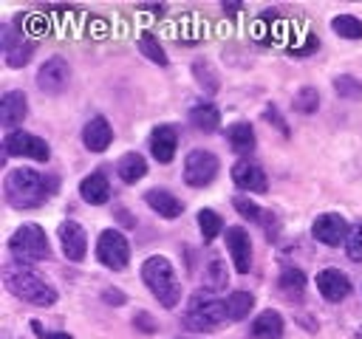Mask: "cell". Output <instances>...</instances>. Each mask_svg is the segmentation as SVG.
Masks as SVG:
<instances>
[{
	"mask_svg": "<svg viewBox=\"0 0 362 339\" xmlns=\"http://www.w3.org/2000/svg\"><path fill=\"white\" fill-rule=\"evenodd\" d=\"M54 192H57V178H48L31 167H17L3 181V195L11 209H37Z\"/></svg>",
	"mask_w": 362,
	"mask_h": 339,
	"instance_id": "1",
	"label": "cell"
},
{
	"mask_svg": "<svg viewBox=\"0 0 362 339\" xmlns=\"http://www.w3.org/2000/svg\"><path fill=\"white\" fill-rule=\"evenodd\" d=\"M3 285L17 299L40 305V308H48L57 302V288L48 280H42V274L37 268H31L28 263H20V260H11L3 266Z\"/></svg>",
	"mask_w": 362,
	"mask_h": 339,
	"instance_id": "2",
	"label": "cell"
},
{
	"mask_svg": "<svg viewBox=\"0 0 362 339\" xmlns=\"http://www.w3.org/2000/svg\"><path fill=\"white\" fill-rule=\"evenodd\" d=\"M141 280L150 288V294L161 302V308H175L181 302V282L167 257H161V254L147 257L141 263Z\"/></svg>",
	"mask_w": 362,
	"mask_h": 339,
	"instance_id": "3",
	"label": "cell"
},
{
	"mask_svg": "<svg viewBox=\"0 0 362 339\" xmlns=\"http://www.w3.org/2000/svg\"><path fill=\"white\" fill-rule=\"evenodd\" d=\"M229 319V311H226V302L223 299H212V297H204V294H195L189 299V308L187 314L181 316V325L192 333H215L221 331Z\"/></svg>",
	"mask_w": 362,
	"mask_h": 339,
	"instance_id": "4",
	"label": "cell"
},
{
	"mask_svg": "<svg viewBox=\"0 0 362 339\" xmlns=\"http://www.w3.org/2000/svg\"><path fill=\"white\" fill-rule=\"evenodd\" d=\"M8 251L14 254V260L20 263H37V260H48L51 246H48V234L40 223H23L14 229V234L8 237Z\"/></svg>",
	"mask_w": 362,
	"mask_h": 339,
	"instance_id": "5",
	"label": "cell"
},
{
	"mask_svg": "<svg viewBox=\"0 0 362 339\" xmlns=\"http://www.w3.org/2000/svg\"><path fill=\"white\" fill-rule=\"evenodd\" d=\"M218 167H221V164H218V155H215V153H209V150H204V147H195V150H189L187 158H184V172H181V178H184V184L201 189V186H209V184L215 181Z\"/></svg>",
	"mask_w": 362,
	"mask_h": 339,
	"instance_id": "6",
	"label": "cell"
},
{
	"mask_svg": "<svg viewBox=\"0 0 362 339\" xmlns=\"http://www.w3.org/2000/svg\"><path fill=\"white\" fill-rule=\"evenodd\" d=\"M96 257L105 268L122 271L130 263V243L119 229H105L96 240Z\"/></svg>",
	"mask_w": 362,
	"mask_h": 339,
	"instance_id": "7",
	"label": "cell"
},
{
	"mask_svg": "<svg viewBox=\"0 0 362 339\" xmlns=\"http://www.w3.org/2000/svg\"><path fill=\"white\" fill-rule=\"evenodd\" d=\"M3 153L6 155H20V158H34V161H48L51 150L45 144V138L25 133V130H11L3 138Z\"/></svg>",
	"mask_w": 362,
	"mask_h": 339,
	"instance_id": "8",
	"label": "cell"
},
{
	"mask_svg": "<svg viewBox=\"0 0 362 339\" xmlns=\"http://www.w3.org/2000/svg\"><path fill=\"white\" fill-rule=\"evenodd\" d=\"M0 37H3V54H6V65H8V68H23V65L31 62V56H34V42L25 40V34H23L17 25L6 23L3 31H0Z\"/></svg>",
	"mask_w": 362,
	"mask_h": 339,
	"instance_id": "9",
	"label": "cell"
},
{
	"mask_svg": "<svg viewBox=\"0 0 362 339\" xmlns=\"http://www.w3.org/2000/svg\"><path fill=\"white\" fill-rule=\"evenodd\" d=\"M223 243H226V251H229V260L235 266L238 274H249L252 268V237L243 226H229L223 232Z\"/></svg>",
	"mask_w": 362,
	"mask_h": 339,
	"instance_id": "10",
	"label": "cell"
},
{
	"mask_svg": "<svg viewBox=\"0 0 362 339\" xmlns=\"http://www.w3.org/2000/svg\"><path fill=\"white\" fill-rule=\"evenodd\" d=\"M68 82H71V68H68V62L62 56L45 59L40 65V71H37V88L42 93H54V96L57 93H65Z\"/></svg>",
	"mask_w": 362,
	"mask_h": 339,
	"instance_id": "11",
	"label": "cell"
},
{
	"mask_svg": "<svg viewBox=\"0 0 362 339\" xmlns=\"http://www.w3.org/2000/svg\"><path fill=\"white\" fill-rule=\"evenodd\" d=\"M232 181H235V186L243 189V192H257V195H263V192L269 189V178H266L263 167L255 164V161H249V158L235 161V167H232Z\"/></svg>",
	"mask_w": 362,
	"mask_h": 339,
	"instance_id": "12",
	"label": "cell"
},
{
	"mask_svg": "<svg viewBox=\"0 0 362 339\" xmlns=\"http://www.w3.org/2000/svg\"><path fill=\"white\" fill-rule=\"evenodd\" d=\"M57 234H59V246H62L65 257L71 263H82L85 254H88V234H85V229L76 220H62Z\"/></svg>",
	"mask_w": 362,
	"mask_h": 339,
	"instance_id": "13",
	"label": "cell"
},
{
	"mask_svg": "<svg viewBox=\"0 0 362 339\" xmlns=\"http://www.w3.org/2000/svg\"><path fill=\"white\" fill-rule=\"evenodd\" d=\"M348 223H345V218L342 215H337V212H325V215H320V218H314V223H311V234L320 240V243H325V246H339L345 237H348Z\"/></svg>",
	"mask_w": 362,
	"mask_h": 339,
	"instance_id": "14",
	"label": "cell"
},
{
	"mask_svg": "<svg viewBox=\"0 0 362 339\" xmlns=\"http://www.w3.org/2000/svg\"><path fill=\"white\" fill-rule=\"evenodd\" d=\"M317 288L328 302H342L351 294V280L339 268H322L317 274Z\"/></svg>",
	"mask_w": 362,
	"mask_h": 339,
	"instance_id": "15",
	"label": "cell"
},
{
	"mask_svg": "<svg viewBox=\"0 0 362 339\" xmlns=\"http://www.w3.org/2000/svg\"><path fill=\"white\" fill-rule=\"evenodd\" d=\"M175 147H178V133H175L173 124L153 127V133H150V153H153L156 161L170 164L175 158Z\"/></svg>",
	"mask_w": 362,
	"mask_h": 339,
	"instance_id": "16",
	"label": "cell"
},
{
	"mask_svg": "<svg viewBox=\"0 0 362 339\" xmlns=\"http://www.w3.org/2000/svg\"><path fill=\"white\" fill-rule=\"evenodd\" d=\"M113 141V130H110V121L105 116H93L85 127H82V144L85 150L90 153H105Z\"/></svg>",
	"mask_w": 362,
	"mask_h": 339,
	"instance_id": "17",
	"label": "cell"
},
{
	"mask_svg": "<svg viewBox=\"0 0 362 339\" xmlns=\"http://www.w3.org/2000/svg\"><path fill=\"white\" fill-rule=\"evenodd\" d=\"M232 203H235L238 215H243L246 220H255V223H260V226L266 229V237H269V240H274V237H277V218H274L272 212L260 209V206H257L252 198H243V195H238Z\"/></svg>",
	"mask_w": 362,
	"mask_h": 339,
	"instance_id": "18",
	"label": "cell"
},
{
	"mask_svg": "<svg viewBox=\"0 0 362 339\" xmlns=\"http://www.w3.org/2000/svg\"><path fill=\"white\" fill-rule=\"evenodd\" d=\"M28 116V99L20 90H6L3 102H0V121L11 130H17V124Z\"/></svg>",
	"mask_w": 362,
	"mask_h": 339,
	"instance_id": "19",
	"label": "cell"
},
{
	"mask_svg": "<svg viewBox=\"0 0 362 339\" xmlns=\"http://www.w3.org/2000/svg\"><path fill=\"white\" fill-rule=\"evenodd\" d=\"M283 333H286V319L274 308L260 311L252 322V336L255 339H283Z\"/></svg>",
	"mask_w": 362,
	"mask_h": 339,
	"instance_id": "20",
	"label": "cell"
},
{
	"mask_svg": "<svg viewBox=\"0 0 362 339\" xmlns=\"http://www.w3.org/2000/svg\"><path fill=\"white\" fill-rule=\"evenodd\" d=\"M144 203L156 212V215H161V218H178L181 212H184V203L173 195V192H167V189H161V186H156V189H147L144 192Z\"/></svg>",
	"mask_w": 362,
	"mask_h": 339,
	"instance_id": "21",
	"label": "cell"
},
{
	"mask_svg": "<svg viewBox=\"0 0 362 339\" xmlns=\"http://www.w3.org/2000/svg\"><path fill=\"white\" fill-rule=\"evenodd\" d=\"M79 195H82V201L85 203H93V206H102V203H107L110 201V184H107V178H105V172H90V175H85L82 178V184H79Z\"/></svg>",
	"mask_w": 362,
	"mask_h": 339,
	"instance_id": "22",
	"label": "cell"
},
{
	"mask_svg": "<svg viewBox=\"0 0 362 339\" xmlns=\"http://www.w3.org/2000/svg\"><path fill=\"white\" fill-rule=\"evenodd\" d=\"M189 124L198 130V133H215L218 124H221V110L206 102V99H198L192 107H189Z\"/></svg>",
	"mask_w": 362,
	"mask_h": 339,
	"instance_id": "23",
	"label": "cell"
},
{
	"mask_svg": "<svg viewBox=\"0 0 362 339\" xmlns=\"http://www.w3.org/2000/svg\"><path fill=\"white\" fill-rule=\"evenodd\" d=\"M116 172H119V178L124 184H136V181H141L147 175V161H144L141 153H124L116 161Z\"/></svg>",
	"mask_w": 362,
	"mask_h": 339,
	"instance_id": "24",
	"label": "cell"
},
{
	"mask_svg": "<svg viewBox=\"0 0 362 339\" xmlns=\"http://www.w3.org/2000/svg\"><path fill=\"white\" fill-rule=\"evenodd\" d=\"M226 138H229V147L235 150V153H240V155H246V153H252L255 150V130H252V124L249 121H235V124H229L226 127Z\"/></svg>",
	"mask_w": 362,
	"mask_h": 339,
	"instance_id": "25",
	"label": "cell"
},
{
	"mask_svg": "<svg viewBox=\"0 0 362 339\" xmlns=\"http://www.w3.org/2000/svg\"><path fill=\"white\" fill-rule=\"evenodd\" d=\"M192 76H195V82H198V88H201L204 93H218L221 79H218L212 62H206L204 56H198V59L192 62Z\"/></svg>",
	"mask_w": 362,
	"mask_h": 339,
	"instance_id": "26",
	"label": "cell"
},
{
	"mask_svg": "<svg viewBox=\"0 0 362 339\" xmlns=\"http://www.w3.org/2000/svg\"><path fill=\"white\" fill-rule=\"evenodd\" d=\"M280 288H283V294H286L288 299H300L303 291H305V274H303L300 268L286 266V268L280 271Z\"/></svg>",
	"mask_w": 362,
	"mask_h": 339,
	"instance_id": "27",
	"label": "cell"
},
{
	"mask_svg": "<svg viewBox=\"0 0 362 339\" xmlns=\"http://www.w3.org/2000/svg\"><path fill=\"white\" fill-rule=\"evenodd\" d=\"M226 280H229L226 263H223L221 257H212V260L206 263V271H204V288H206V291H223V288H226Z\"/></svg>",
	"mask_w": 362,
	"mask_h": 339,
	"instance_id": "28",
	"label": "cell"
},
{
	"mask_svg": "<svg viewBox=\"0 0 362 339\" xmlns=\"http://www.w3.org/2000/svg\"><path fill=\"white\" fill-rule=\"evenodd\" d=\"M223 302H226L229 319L238 322V319H246V316H249V311H252V305H255V297H252L249 291H232Z\"/></svg>",
	"mask_w": 362,
	"mask_h": 339,
	"instance_id": "29",
	"label": "cell"
},
{
	"mask_svg": "<svg viewBox=\"0 0 362 339\" xmlns=\"http://www.w3.org/2000/svg\"><path fill=\"white\" fill-rule=\"evenodd\" d=\"M198 229H201V237H204L206 243L215 240L221 232H226L223 218H221L218 212H212V209H201V212H198Z\"/></svg>",
	"mask_w": 362,
	"mask_h": 339,
	"instance_id": "30",
	"label": "cell"
},
{
	"mask_svg": "<svg viewBox=\"0 0 362 339\" xmlns=\"http://www.w3.org/2000/svg\"><path fill=\"white\" fill-rule=\"evenodd\" d=\"M334 34H339L342 40H362V20L354 14H337L331 20Z\"/></svg>",
	"mask_w": 362,
	"mask_h": 339,
	"instance_id": "31",
	"label": "cell"
},
{
	"mask_svg": "<svg viewBox=\"0 0 362 339\" xmlns=\"http://www.w3.org/2000/svg\"><path fill=\"white\" fill-rule=\"evenodd\" d=\"M139 51L147 56V59H153L156 65H167L170 59H167V54H164V48H161V42L150 34V31H144V34H139Z\"/></svg>",
	"mask_w": 362,
	"mask_h": 339,
	"instance_id": "32",
	"label": "cell"
},
{
	"mask_svg": "<svg viewBox=\"0 0 362 339\" xmlns=\"http://www.w3.org/2000/svg\"><path fill=\"white\" fill-rule=\"evenodd\" d=\"M317 107H320V90H317V88H311V85L300 88V90H297V96H294V110H297V113L311 116Z\"/></svg>",
	"mask_w": 362,
	"mask_h": 339,
	"instance_id": "33",
	"label": "cell"
},
{
	"mask_svg": "<svg viewBox=\"0 0 362 339\" xmlns=\"http://www.w3.org/2000/svg\"><path fill=\"white\" fill-rule=\"evenodd\" d=\"M334 90L342 96V99H362V82L351 73H339L334 76Z\"/></svg>",
	"mask_w": 362,
	"mask_h": 339,
	"instance_id": "34",
	"label": "cell"
},
{
	"mask_svg": "<svg viewBox=\"0 0 362 339\" xmlns=\"http://www.w3.org/2000/svg\"><path fill=\"white\" fill-rule=\"evenodd\" d=\"M345 251L354 263H362V220L351 226V232L345 237Z\"/></svg>",
	"mask_w": 362,
	"mask_h": 339,
	"instance_id": "35",
	"label": "cell"
},
{
	"mask_svg": "<svg viewBox=\"0 0 362 339\" xmlns=\"http://www.w3.org/2000/svg\"><path fill=\"white\" fill-rule=\"evenodd\" d=\"M263 116H266V121H269V124H274V127L280 130V136H286V138H288V124L283 121V116H280V110H277L274 105H266Z\"/></svg>",
	"mask_w": 362,
	"mask_h": 339,
	"instance_id": "36",
	"label": "cell"
},
{
	"mask_svg": "<svg viewBox=\"0 0 362 339\" xmlns=\"http://www.w3.org/2000/svg\"><path fill=\"white\" fill-rule=\"evenodd\" d=\"M31 331H34L40 339H74V336L65 333V331H45L40 322H31Z\"/></svg>",
	"mask_w": 362,
	"mask_h": 339,
	"instance_id": "37",
	"label": "cell"
},
{
	"mask_svg": "<svg viewBox=\"0 0 362 339\" xmlns=\"http://www.w3.org/2000/svg\"><path fill=\"white\" fill-rule=\"evenodd\" d=\"M133 325L136 328H141V331H147V333H153L158 325L153 322V314H147V311H139L136 316H133Z\"/></svg>",
	"mask_w": 362,
	"mask_h": 339,
	"instance_id": "38",
	"label": "cell"
},
{
	"mask_svg": "<svg viewBox=\"0 0 362 339\" xmlns=\"http://www.w3.org/2000/svg\"><path fill=\"white\" fill-rule=\"evenodd\" d=\"M102 297H105V302H110V305H124V302H127V297H124L119 288H105Z\"/></svg>",
	"mask_w": 362,
	"mask_h": 339,
	"instance_id": "39",
	"label": "cell"
},
{
	"mask_svg": "<svg viewBox=\"0 0 362 339\" xmlns=\"http://www.w3.org/2000/svg\"><path fill=\"white\" fill-rule=\"evenodd\" d=\"M223 8H226V14H235L240 8V0H223Z\"/></svg>",
	"mask_w": 362,
	"mask_h": 339,
	"instance_id": "40",
	"label": "cell"
}]
</instances>
